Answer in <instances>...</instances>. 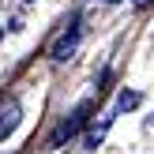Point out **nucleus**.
Here are the masks:
<instances>
[{
	"label": "nucleus",
	"mask_w": 154,
	"mask_h": 154,
	"mask_svg": "<svg viewBox=\"0 0 154 154\" xmlns=\"http://www.w3.org/2000/svg\"><path fill=\"white\" fill-rule=\"evenodd\" d=\"M87 113H90V102H83L79 109L72 113V120H64V124H60L57 132H53V147H60V143H64L68 135H75V132H79V128H83V120H87Z\"/></svg>",
	"instance_id": "f257e3e1"
},
{
	"label": "nucleus",
	"mask_w": 154,
	"mask_h": 154,
	"mask_svg": "<svg viewBox=\"0 0 154 154\" xmlns=\"http://www.w3.org/2000/svg\"><path fill=\"white\" fill-rule=\"evenodd\" d=\"M75 42H79V19H72V30H64L60 42L53 45V60H68V53L75 49Z\"/></svg>",
	"instance_id": "f03ea898"
},
{
	"label": "nucleus",
	"mask_w": 154,
	"mask_h": 154,
	"mask_svg": "<svg viewBox=\"0 0 154 154\" xmlns=\"http://www.w3.org/2000/svg\"><path fill=\"white\" fill-rule=\"evenodd\" d=\"M19 117H23V109H19L15 102H4V105H0V139L19 124Z\"/></svg>",
	"instance_id": "7ed1b4c3"
},
{
	"label": "nucleus",
	"mask_w": 154,
	"mask_h": 154,
	"mask_svg": "<svg viewBox=\"0 0 154 154\" xmlns=\"http://www.w3.org/2000/svg\"><path fill=\"white\" fill-rule=\"evenodd\" d=\"M132 105H139V90H120L117 109H132Z\"/></svg>",
	"instance_id": "20e7f679"
},
{
	"label": "nucleus",
	"mask_w": 154,
	"mask_h": 154,
	"mask_svg": "<svg viewBox=\"0 0 154 154\" xmlns=\"http://www.w3.org/2000/svg\"><path fill=\"white\" fill-rule=\"evenodd\" d=\"M105 4H120V0H105Z\"/></svg>",
	"instance_id": "39448f33"
},
{
	"label": "nucleus",
	"mask_w": 154,
	"mask_h": 154,
	"mask_svg": "<svg viewBox=\"0 0 154 154\" xmlns=\"http://www.w3.org/2000/svg\"><path fill=\"white\" fill-rule=\"evenodd\" d=\"M0 38H4V26H0Z\"/></svg>",
	"instance_id": "423d86ee"
}]
</instances>
